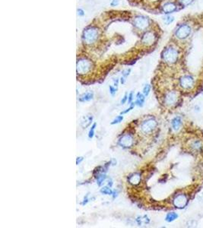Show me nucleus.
Wrapping results in <instances>:
<instances>
[{
    "instance_id": "nucleus-1",
    "label": "nucleus",
    "mask_w": 203,
    "mask_h": 228,
    "mask_svg": "<svg viewBox=\"0 0 203 228\" xmlns=\"http://www.w3.org/2000/svg\"><path fill=\"white\" fill-rule=\"evenodd\" d=\"M162 57L163 60L167 63H175L178 59V52L174 48L168 47L163 50Z\"/></svg>"
},
{
    "instance_id": "nucleus-2",
    "label": "nucleus",
    "mask_w": 203,
    "mask_h": 228,
    "mask_svg": "<svg viewBox=\"0 0 203 228\" xmlns=\"http://www.w3.org/2000/svg\"><path fill=\"white\" fill-rule=\"evenodd\" d=\"M98 31L95 27H89L86 29L83 33V38L85 43H92L97 39Z\"/></svg>"
},
{
    "instance_id": "nucleus-3",
    "label": "nucleus",
    "mask_w": 203,
    "mask_h": 228,
    "mask_svg": "<svg viewBox=\"0 0 203 228\" xmlns=\"http://www.w3.org/2000/svg\"><path fill=\"white\" fill-rule=\"evenodd\" d=\"M191 30H192V29H191V27L189 25L186 24H181L176 29V32H175V35L178 39L184 40V39H186L189 36V34L191 33Z\"/></svg>"
},
{
    "instance_id": "nucleus-4",
    "label": "nucleus",
    "mask_w": 203,
    "mask_h": 228,
    "mask_svg": "<svg viewBox=\"0 0 203 228\" xmlns=\"http://www.w3.org/2000/svg\"><path fill=\"white\" fill-rule=\"evenodd\" d=\"M91 68V62L85 59H80L77 62V72L80 74H85Z\"/></svg>"
},
{
    "instance_id": "nucleus-5",
    "label": "nucleus",
    "mask_w": 203,
    "mask_h": 228,
    "mask_svg": "<svg viewBox=\"0 0 203 228\" xmlns=\"http://www.w3.org/2000/svg\"><path fill=\"white\" fill-rule=\"evenodd\" d=\"M157 125V122L153 119H149L142 122L141 125V130L144 134H148L151 132Z\"/></svg>"
},
{
    "instance_id": "nucleus-6",
    "label": "nucleus",
    "mask_w": 203,
    "mask_h": 228,
    "mask_svg": "<svg viewBox=\"0 0 203 228\" xmlns=\"http://www.w3.org/2000/svg\"><path fill=\"white\" fill-rule=\"evenodd\" d=\"M134 25L139 30H144L149 25V20L144 16H137L134 19Z\"/></svg>"
},
{
    "instance_id": "nucleus-7",
    "label": "nucleus",
    "mask_w": 203,
    "mask_h": 228,
    "mask_svg": "<svg viewBox=\"0 0 203 228\" xmlns=\"http://www.w3.org/2000/svg\"><path fill=\"white\" fill-rule=\"evenodd\" d=\"M119 145L122 147H129L133 144L134 140L132 138V135L131 134H125L123 135L120 138H119V141H118Z\"/></svg>"
},
{
    "instance_id": "nucleus-8",
    "label": "nucleus",
    "mask_w": 203,
    "mask_h": 228,
    "mask_svg": "<svg viewBox=\"0 0 203 228\" xmlns=\"http://www.w3.org/2000/svg\"><path fill=\"white\" fill-rule=\"evenodd\" d=\"M173 202L175 207H178V208H182L186 205L188 200L186 195L180 194V195H178L175 197Z\"/></svg>"
},
{
    "instance_id": "nucleus-9",
    "label": "nucleus",
    "mask_w": 203,
    "mask_h": 228,
    "mask_svg": "<svg viewBox=\"0 0 203 228\" xmlns=\"http://www.w3.org/2000/svg\"><path fill=\"white\" fill-rule=\"evenodd\" d=\"M179 83H180V85L182 86L183 88L189 89L193 86L194 80L191 76L185 75L180 78Z\"/></svg>"
},
{
    "instance_id": "nucleus-10",
    "label": "nucleus",
    "mask_w": 203,
    "mask_h": 228,
    "mask_svg": "<svg viewBox=\"0 0 203 228\" xmlns=\"http://www.w3.org/2000/svg\"><path fill=\"white\" fill-rule=\"evenodd\" d=\"M154 40H155V36H154V33L151 31L146 32L142 36V39H141V42H142L144 44L147 45V46H149V45H151L154 42Z\"/></svg>"
},
{
    "instance_id": "nucleus-11",
    "label": "nucleus",
    "mask_w": 203,
    "mask_h": 228,
    "mask_svg": "<svg viewBox=\"0 0 203 228\" xmlns=\"http://www.w3.org/2000/svg\"><path fill=\"white\" fill-rule=\"evenodd\" d=\"M177 101V94L175 92H169L165 97V103L167 105H173Z\"/></svg>"
},
{
    "instance_id": "nucleus-12",
    "label": "nucleus",
    "mask_w": 203,
    "mask_h": 228,
    "mask_svg": "<svg viewBox=\"0 0 203 228\" xmlns=\"http://www.w3.org/2000/svg\"><path fill=\"white\" fill-rule=\"evenodd\" d=\"M128 180L129 182V183L132 184V185H138V184H139L140 181H141V175L138 173H132L130 176H128Z\"/></svg>"
},
{
    "instance_id": "nucleus-13",
    "label": "nucleus",
    "mask_w": 203,
    "mask_h": 228,
    "mask_svg": "<svg viewBox=\"0 0 203 228\" xmlns=\"http://www.w3.org/2000/svg\"><path fill=\"white\" fill-rule=\"evenodd\" d=\"M163 12L166 14H170V13L173 12L176 9V6L173 2H167L162 7Z\"/></svg>"
},
{
    "instance_id": "nucleus-14",
    "label": "nucleus",
    "mask_w": 203,
    "mask_h": 228,
    "mask_svg": "<svg viewBox=\"0 0 203 228\" xmlns=\"http://www.w3.org/2000/svg\"><path fill=\"white\" fill-rule=\"evenodd\" d=\"M94 94L92 91L86 92V93H83L81 97L78 98V100H79L80 102L90 101V100H91L92 99L94 98Z\"/></svg>"
},
{
    "instance_id": "nucleus-15",
    "label": "nucleus",
    "mask_w": 203,
    "mask_h": 228,
    "mask_svg": "<svg viewBox=\"0 0 203 228\" xmlns=\"http://www.w3.org/2000/svg\"><path fill=\"white\" fill-rule=\"evenodd\" d=\"M92 120H93V116L92 115H86L82 118V120L81 122V125L84 128H86L87 126L91 124Z\"/></svg>"
},
{
    "instance_id": "nucleus-16",
    "label": "nucleus",
    "mask_w": 203,
    "mask_h": 228,
    "mask_svg": "<svg viewBox=\"0 0 203 228\" xmlns=\"http://www.w3.org/2000/svg\"><path fill=\"white\" fill-rule=\"evenodd\" d=\"M144 100H145V96H144V94H142V93H140V92L137 93L136 100H135V105L141 107V106H143V105H144Z\"/></svg>"
},
{
    "instance_id": "nucleus-17",
    "label": "nucleus",
    "mask_w": 203,
    "mask_h": 228,
    "mask_svg": "<svg viewBox=\"0 0 203 228\" xmlns=\"http://www.w3.org/2000/svg\"><path fill=\"white\" fill-rule=\"evenodd\" d=\"M96 180H97V184L98 186H101L103 185V182L106 179V175L105 173H99L95 175Z\"/></svg>"
},
{
    "instance_id": "nucleus-18",
    "label": "nucleus",
    "mask_w": 203,
    "mask_h": 228,
    "mask_svg": "<svg viewBox=\"0 0 203 228\" xmlns=\"http://www.w3.org/2000/svg\"><path fill=\"white\" fill-rule=\"evenodd\" d=\"M171 125L173 130L178 131L180 128L181 125H182V120H181V119L179 117L173 118L171 122Z\"/></svg>"
},
{
    "instance_id": "nucleus-19",
    "label": "nucleus",
    "mask_w": 203,
    "mask_h": 228,
    "mask_svg": "<svg viewBox=\"0 0 203 228\" xmlns=\"http://www.w3.org/2000/svg\"><path fill=\"white\" fill-rule=\"evenodd\" d=\"M110 188H111V187L108 186V185L107 186L103 187V188H100V193L106 195H112V194H113V190Z\"/></svg>"
},
{
    "instance_id": "nucleus-20",
    "label": "nucleus",
    "mask_w": 203,
    "mask_h": 228,
    "mask_svg": "<svg viewBox=\"0 0 203 228\" xmlns=\"http://www.w3.org/2000/svg\"><path fill=\"white\" fill-rule=\"evenodd\" d=\"M177 217H178V215L176 214V213L171 212V213H168V214H167L165 220H167V222H172V221H173L175 219L177 218Z\"/></svg>"
},
{
    "instance_id": "nucleus-21",
    "label": "nucleus",
    "mask_w": 203,
    "mask_h": 228,
    "mask_svg": "<svg viewBox=\"0 0 203 228\" xmlns=\"http://www.w3.org/2000/svg\"><path fill=\"white\" fill-rule=\"evenodd\" d=\"M96 127H97V123H96V122H94V123L91 125L90 130H89V132H88V138H92L94 136V131H95Z\"/></svg>"
},
{
    "instance_id": "nucleus-22",
    "label": "nucleus",
    "mask_w": 203,
    "mask_h": 228,
    "mask_svg": "<svg viewBox=\"0 0 203 228\" xmlns=\"http://www.w3.org/2000/svg\"><path fill=\"white\" fill-rule=\"evenodd\" d=\"M122 120H123V116H122V115H119V116H116V117L110 122V124H111V125H116V124L120 123Z\"/></svg>"
},
{
    "instance_id": "nucleus-23",
    "label": "nucleus",
    "mask_w": 203,
    "mask_h": 228,
    "mask_svg": "<svg viewBox=\"0 0 203 228\" xmlns=\"http://www.w3.org/2000/svg\"><path fill=\"white\" fill-rule=\"evenodd\" d=\"M163 21H164V23L166 24H170V23H172L174 21V17H173V16L167 15L166 16V17H163Z\"/></svg>"
},
{
    "instance_id": "nucleus-24",
    "label": "nucleus",
    "mask_w": 203,
    "mask_h": 228,
    "mask_svg": "<svg viewBox=\"0 0 203 228\" xmlns=\"http://www.w3.org/2000/svg\"><path fill=\"white\" fill-rule=\"evenodd\" d=\"M135 102H132V103H130V106H129V107L127 108V109H125V110L122 111V112H120V115H124V114H126L127 112H130V111L132 110V109H134V107H135Z\"/></svg>"
},
{
    "instance_id": "nucleus-25",
    "label": "nucleus",
    "mask_w": 203,
    "mask_h": 228,
    "mask_svg": "<svg viewBox=\"0 0 203 228\" xmlns=\"http://www.w3.org/2000/svg\"><path fill=\"white\" fill-rule=\"evenodd\" d=\"M192 145V147L196 150H200V149H201V147H202V146H201V143L199 141H195Z\"/></svg>"
},
{
    "instance_id": "nucleus-26",
    "label": "nucleus",
    "mask_w": 203,
    "mask_h": 228,
    "mask_svg": "<svg viewBox=\"0 0 203 228\" xmlns=\"http://www.w3.org/2000/svg\"><path fill=\"white\" fill-rule=\"evenodd\" d=\"M150 90H151V86L149 84H146L144 87V88H143V94L146 97V96L149 94Z\"/></svg>"
},
{
    "instance_id": "nucleus-27",
    "label": "nucleus",
    "mask_w": 203,
    "mask_h": 228,
    "mask_svg": "<svg viewBox=\"0 0 203 228\" xmlns=\"http://www.w3.org/2000/svg\"><path fill=\"white\" fill-rule=\"evenodd\" d=\"M109 93H110L112 96H114V95L116 94V91H117V88H116V87H114V86H112V85L109 86Z\"/></svg>"
},
{
    "instance_id": "nucleus-28",
    "label": "nucleus",
    "mask_w": 203,
    "mask_h": 228,
    "mask_svg": "<svg viewBox=\"0 0 203 228\" xmlns=\"http://www.w3.org/2000/svg\"><path fill=\"white\" fill-rule=\"evenodd\" d=\"M88 197H89V194L87 193V195H86L85 196H84V199H83V201L81 202V204H82V205H85V204H87V203H88L89 201H90V198H89Z\"/></svg>"
},
{
    "instance_id": "nucleus-29",
    "label": "nucleus",
    "mask_w": 203,
    "mask_h": 228,
    "mask_svg": "<svg viewBox=\"0 0 203 228\" xmlns=\"http://www.w3.org/2000/svg\"><path fill=\"white\" fill-rule=\"evenodd\" d=\"M179 1L182 5H185V6L186 5H189V4H191L193 2V0H179Z\"/></svg>"
},
{
    "instance_id": "nucleus-30",
    "label": "nucleus",
    "mask_w": 203,
    "mask_h": 228,
    "mask_svg": "<svg viewBox=\"0 0 203 228\" xmlns=\"http://www.w3.org/2000/svg\"><path fill=\"white\" fill-rule=\"evenodd\" d=\"M133 97H134L133 91H131L130 93H128V103H129V104L132 103V100H133Z\"/></svg>"
},
{
    "instance_id": "nucleus-31",
    "label": "nucleus",
    "mask_w": 203,
    "mask_h": 228,
    "mask_svg": "<svg viewBox=\"0 0 203 228\" xmlns=\"http://www.w3.org/2000/svg\"><path fill=\"white\" fill-rule=\"evenodd\" d=\"M130 71H131V69H130V68H128H128H127V69L123 70V71H122V76H123L124 78H126L127 76H128V74H130Z\"/></svg>"
},
{
    "instance_id": "nucleus-32",
    "label": "nucleus",
    "mask_w": 203,
    "mask_h": 228,
    "mask_svg": "<svg viewBox=\"0 0 203 228\" xmlns=\"http://www.w3.org/2000/svg\"><path fill=\"white\" fill-rule=\"evenodd\" d=\"M128 101V93H125V95L123 96V97L121 100V104H125L126 102Z\"/></svg>"
},
{
    "instance_id": "nucleus-33",
    "label": "nucleus",
    "mask_w": 203,
    "mask_h": 228,
    "mask_svg": "<svg viewBox=\"0 0 203 228\" xmlns=\"http://www.w3.org/2000/svg\"><path fill=\"white\" fill-rule=\"evenodd\" d=\"M118 194H119V192H118L117 190H113V194H112V197H113V199H115L118 196Z\"/></svg>"
},
{
    "instance_id": "nucleus-34",
    "label": "nucleus",
    "mask_w": 203,
    "mask_h": 228,
    "mask_svg": "<svg viewBox=\"0 0 203 228\" xmlns=\"http://www.w3.org/2000/svg\"><path fill=\"white\" fill-rule=\"evenodd\" d=\"M83 160H84V157H77V159H76V164L78 165V164H79V163H81V162L83 161Z\"/></svg>"
},
{
    "instance_id": "nucleus-35",
    "label": "nucleus",
    "mask_w": 203,
    "mask_h": 228,
    "mask_svg": "<svg viewBox=\"0 0 203 228\" xmlns=\"http://www.w3.org/2000/svg\"><path fill=\"white\" fill-rule=\"evenodd\" d=\"M118 4H119V0H113L110 5H111L112 6H116Z\"/></svg>"
},
{
    "instance_id": "nucleus-36",
    "label": "nucleus",
    "mask_w": 203,
    "mask_h": 228,
    "mask_svg": "<svg viewBox=\"0 0 203 228\" xmlns=\"http://www.w3.org/2000/svg\"><path fill=\"white\" fill-rule=\"evenodd\" d=\"M113 82H114V84H113V86H114V87H117L118 84H119V79H118V78H116V80L114 79Z\"/></svg>"
},
{
    "instance_id": "nucleus-37",
    "label": "nucleus",
    "mask_w": 203,
    "mask_h": 228,
    "mask_svg": "<svg viewBox=\"0 0 203 228\" xmlns=\"http://www.w3.org/2000/svg\"><path fill=\"white\" fill-rule=\"evenodd\" d=\"M78 15H81V16L84 15V11H83V10H81V9H78Z\"/></svg>"
},
{
    "instance_id": "nucleus-38",
    "label": "nucleus",
    "mask_w": 203,
    "mask_h": 228,
    "mask_svg": "<svg viewBox=\"0 0 203 228\" xmlns=\"http://www.w3.org/2000/svg\"><path fill=\"white\" fill-rule=\"evenodd\" d=\"M107 185H108V186H109V187H112V185H113V181H112V179H109V180H108Z\"/></svg>"
},
{
    "instance_id": "nucleus-39",
    "label": "nucleus",
    "mask_w": 203,
    "mask_h": 228,
    "mask_svg": "<svg viewBox=\"0 0 203 228\" xmlns=\"http://www.w3.org/2000/svg\"><path fill=\"white\" fill-rule=\"evenodd\" d=\"M125 78H124L123 76H122V78H120V83H121V84H124V83H125Z\"/></svg>"
}]
</instances>
